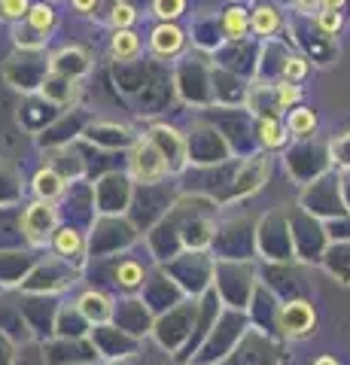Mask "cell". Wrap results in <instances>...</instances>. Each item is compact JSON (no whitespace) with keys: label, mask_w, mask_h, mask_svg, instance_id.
<instances>
[{"label":"cell","mask_w":350,"mask_h":365,"mask_svg":"<svg viewBox=\"0 0 350 365\" xmlns=\"http://www.w3.org/2000/svg\"><path fill=\"white\" fill-rule=\"evenodd\" d=\"M314 128H317V116H314V110H296L289 116V131L292 134H311Z\"/></svg>","instance_id":"13"},{"label":"cell","mask_w":350,"mask_h":365,"mask_svg":"<svg viewBox=\"0 0 350 365\" xmlns=\"http://www.w3.org/2000/svg\"><path fill=\"white\" fill-rule=\"evenodd\" d=\"M140 49V43H138V34L128 31V28H122L116 31V37H113V55L116 58H134Z\"/></svg>","instance_id":"9"},{"label":"cell","mask_w":350,"mask_h":365,"mask_svg":"<svg viewBox=\"0 0 350 365\" xmlns=\"http://www.w3.org/2000/svg\"><path fill=\"white\" fill-rule=\"evenodd\" d=\"M155 16L165 19V21H171L177 19L180 13H183V6H186V0H155Z\"/></svg>","instance_id":"16"},{"label":"cell","mask_w":350,"mask_h":365,"mask_svg":"<svg viewBox=\"0 0 350 365\" xmlns=\"http://www.w3.org/2000/svg\"><path fill=\"white\" fill-rule=\"evenodd\" d=\"M110 21H113V25H116V31L128 28L131 21H134V9H131L128 4H116V6H113V16H110Z\"/></svg>","instance_id":"19"},{"label":"cell","mask_w":350,"mask_h":365,"mask_svg":"<svg viewBox=\"0 0 350 365\" xmlns=\"http://www.w3.org/2000/svg\"><path fill=\"white\" fill-rule=\"evenodd\" d=\"M304 73H308V64H304V58H287L284 76L289 79V83H296V79H302Z\"/></svg>","instance_id":"20"},{"label":"cell","mask_w":350,"mask_h":365,"mask_svg":"<svg viewBox=\"0 0 350 365\" xmlns=\"http://www.w3.org/2000/svg\"><path fill=\"white\" fill-rule=\"evenodd\" d=\"M314 365H338V362H335L332 356H320V359H317V362H314Z\"/></svg>","instance_id":"24"},{"label":"cell","mask_w":350,"mask_h":365,"mask_svg":"<svg viewBox=\"0 0 350 365\" xmlns=\"http://www.w3.org/2000/svg\"><path fill=\"white\" fill-rule=\"evenodd\" d=\"M277 323H280V329H284L287 335H292V338L308 335L311 329H314V311H311L308 302H292V304H287L284 311H280Z\"/></svg>","instance_id":"3"},{"label":"cell","mask_w":350,"mask_h":365,"mask_svg":"<svg viewBox=\"0 0 350 365\" xmlns=\"http://www.w3.org/2000/svg\"><path fill=\"white\" fill-rule=\"evenodd\" d=\"M80 311L92 319V323H101V319H110V302L104 299L101 292H86L83 299H80Z\"/></svg>","instance_id":"6"},{"label":"cell","mask_w":350,"mask_h":365,"mask_svg":"<svg viewBox=\"0 0 350 365\" xmlns=\"http://www.w3.org/2000/svg\"><path fill=\"white\" fill-rule=\"evenodd\" d=\"M95 4H98V0H73V6L80 9V13H92Z\"/></svg>","instance_id":"22"},{"label":"cell","mask_w":350,"mask_h":365,"mask_svg":"<svg viewBox=\"0 0 350 365\" xmlns=\"http://www.w3.org/2000/svg\"><path fill=\"white\" fill-rule=\"evenodd\" d=\"M28 0H0V19L13 21V19H21L28 16Z\"/></svg>","instance_id":"15"},{"label":"cell","mask_w":350,"mask_h":365,"mask_svg":"<svg viewBox=\"0 0 350 365\" xmlns=\"http://www.w3.org/2000/svg\"><path fill=\"white\" fill-rule=\"evenodd\" d=\"M222 28H225L229 37H244L247 28H250V19H247L244 9H229L225 19H222Z\"/></svg>","instance_id":"11"},{"label":"cell","mask_w":350,"mask_h":365,"mask_svg":"<svg viewBox=\"0 0 350 365\" xmlns=\"http://www.w3.org/2000/svg\"><path fill=\"white\" fill-rule=\"evenodd\" d=\"M347 0H320V9H341Z\"/></svg>","instance_id":"23"},{"label":"cell","mask_w":350,"mask_h":365,"mask_svg":"<svg viewBox=\"0 0 350 365\" xmlns=\"http://www.w3.org/2000/svg\"><path fill=\"white\" fill-rule=\"evenodd\" d=\"M21 232L31 244H46L49 237L55 235V207L52 201H37L31 204L21 216Z\"/></svg>","instance_id":"1"},{"label":"cell","mask_w":350,"mask_h":365,"mask_svg":"<svg viewBox=\"0 0 350 365\" xmlns=\"http://www.w3.org/2000/svg\"><path fill=\"white\" fill-rule=\"evenodd\" d=\"M52 247L58 250L61 256H76L83 250V237H80V232H73V228H55Z\"/></svg>","instance_id":"7"},{"label":"cell","mask_w":350,"mask_h":365,"mask_svg":"<svg viewBox=\"0 0 350 365\" xmlns=\"http://www.w3.org/2000/svg\"><path fill=\"white\" fill-rule=\"evenodd\" d=\"M296 6L302 9V13H314V9L320 6V0H296Z\"/></svg>","instance_id":"21"},{"label":"cell","mask_w":350,"mask_h":365,"mask_svg":"<svg viewBox=\"0 0 350 365\" xmlns=\"http://www.w3.org/2000/svg\"><path fill=\"white\" fill-rule=\"evenodd\" d=\"M116 280L122 283V287L134 289V287H140V280H143V271H140V265H138V262H122V265L116 268Z\"/></svg>","instance_id":"14"},{"label":"cell","mask_w":350,"mask_h":365,"mask_svg":"<svg viewBox=\"0 0 350 365\" xmlns=\"http://www.w3.org/2000/svg\"><path fill=\"white\" fill-rule=\"evenodd\" d=\"M28 21H31V28H34V31L46 34V31L55 25V13H52L46 4H37V6H31V9H28Z\"/></svg>","instance_id":"12"},{"label":"cell","mask_w":350,"mask_h":365,"mask_svg":"<svg viewBox=\"0 0 350 365\" xmlns=\"http://www.w3.org/2000/svg\"><path fill=\"white\" fill-rule=\"evenodd\" d=\"M34 189H37V195L40 201H55L64 192V180L55 174V170H40L37 177H34Z\"/></svg>","instance_id":"5"},{"label":"cell","mask_w":350,"mask_h":365,"mask_svg":"<svg viewBox=\"0 0 350 365\" xmlns=\"http://www.w3.org/2000/svg\"><path fill=\"white\" fill-rule=\"evenodd\" d=\"M180 46H183V31L177 25H171V21H165L162 28L153 31V49L159 55H174Z\"/></svg>","instance_id":"4"},{"label":"cell","mask_w":350,"mask_h":365,"mask_svg":"<svg viewBox=\"0 0 350 365\" xmlns=\"http://www.w3.org/2000/svg\"><path fill=\"white\" fill-rule=\"evenodd\" d=\"M250 28L256 34H262V37H271L277 28H280V16H277V9H271V6H259L253 19H250Z\"/></svg>","instance_id":"8"},{"label":"cell","mask_w":350,"mask_h":365,"mask_svg":"<svg viewBox=\"0 0 350 365\" xmlns=\"http://www.w3.org/2000/svg\"><path fill=\"white\" fill-rule=\"evenodd\" d=\"M302 98V91L289 83V79H284V83H277V107H292L296 101Z\"/></svg>","instance_id":"17"},{"label":"cell","mask_w":350,"mask_h":365,"mask_svg":"<svg viewBox=\"0 0 350 365\" xmlns=\"http://www.w3.org/2000/svg\"><path fill=\"white\" fill-rule=\"evenodd\" d=\"M259 137H262L265 146H280L284 143V125H280L274 116H265L259 122Z\"/></svg>","instance_id":"10"},{"label":"cell","mask_w":350,"mask_h":365,"mask_svg":"<svg viewBox=\"0 0 350 365\" xmlns=\"http://www.w3.org/2000/svg\"><path fill=\"white\" fill-rule=\"evenodd\" d=\"M131 168L140 180H159L168 170V158L159 146H155V140H143L131 155Z\"/></svg>","instance_id":"2"},{"label":"cell","mask_w":350,"mask_h":365,"mask_svg":"<svg viewBox=\"0 0 350 365\" xmlns=\"http://www.w3.org/2000/svg\"><path fill=\"white\" fill-rule=\"evenodd\" d=\"M317 25L323 34H335L338 28H341V13L338 9H323V13L317 16Z\"/></svg>","instance_id":"18"}]
</instances>
